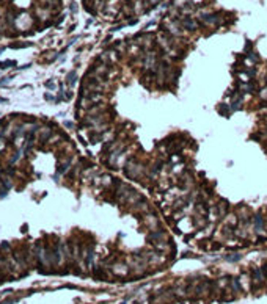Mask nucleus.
<instances>
[{
  "instance_id": "1",
  "label": "nucleus",
  "mask_w": 267,
  "mask_h": 304,
  "mask_svg": "<svg viewBox=\"0 0 267 304\" xmlns=\"http://www.w3.org/2000/svg\"><path fill=\"white\" fill-rule=\"evenodd\" d=\"M225 259L228 260V262H237V260L242 259V256L241 254H230V256H226Z\"/></svg>"
},
{
  "instance_id": "2",
  "label": "nucleus",
  "mask_w": 267,
  "mask_h": 304,
  "mask_svg": "<svg viewBox=\"0 0 267 304\" xmlns=\"http://www.w3.org/2000/svg\"><path fill=\"white\" fill-rule=\"evenodd\" d=\"M262 218L261 216H256L255 218V227H256V232H259V230H261V227H262Z\"/></svg>"
},
{
  "instance_id": "3",
  "label": "nucleus",
  "mask_w": 267,
  "mask_h": 304,
  "mask_svg": "<svg viewBox=\"0 0 267 304\" xmlns=\"http://www.w3.org/2000/svg\"><path fill=\"white\" fill-rule=\"evenodd\" d=\"M10 66H16V61H2L0 63V69H6Z\"/></svg>"
},
{
  "instance_id": "4",
  "label": "nucleus",
  "mask_w": 267,
  "mask_h": 304,
  "mask_svg": "<svg viewBox=\"0 0 267 304\" xmlns=\"http://www.w3.org/2000/svg\"><path fill=\"white\" fill-rule=\"evenodd\" d=\"M68 83L71 85V86L76 83V71H72V72H69L68 74Z\"/></svg>"
},
{
  "instance_id": "5",
  "label": "nucleus",
  "mask_w": 267,
  "mask_h": 304,
  "mask_svg": "<svg viewBox=\"0 0 267 304\" xmlns=\"http://www.w3.org/2000/svg\"><path fill=\"white\" fill-rule=\"evenodd\" d=\"M233 287H234V290H236V292H239V290H241V284H239V279H237V278H234V279H233Z\"/></svg>"
},
{
  "instance_id": "6",
  "label": "nucleus",
  "mask_w": 267,
  "mask_h": 304,
  "mask_svg": "<svg viewBox=\"0 0 267 304\" xmlns=\"http://www.w3.org/2000/svg\"><path fill=\"white\" fill-rule=\"evenodd\" d=\"M185 27H187V28H190V30H195L196 28V25L193 24V21H189V19L185 21Z\"/></svg>"
},
{
  "instance_id": "7",
  "label": "nucleus",
  "mask_w": 267,
  "mask_h": 304,
  "mask_svg": "<svg viewBox=\"0 0 267 304\" xmlns=\"http://www.w3.org/2000/svg\"><path fill=\"white\" fill-rule=\"evenodd\" d=\"M10 80H11V77H3L2 82H0V86H3V85H5L6 82H10Z\"/></svg>"
},
{
  "instance_id": "8",
  "label": "nucleus",
  "mask_w": 267,
  "mask_h": 304,
  "mask_svg": "<svg viewBox=\"0 0 267 304\" xmlns=\"http://www.w3.org/2000/svg\"><path fill=\"white\" fill-rule=\"evenodd\" d=\"M46 86H47V88H53L55 85H53V82H47V83H46Z\"/></svg>"
},
{
  "instance_id": "9",
  "label": "nucleus",
  "mask_w": 267,
  "mask_h": 304,
  "mask_svg": "<svg viewBox=\"0 0 267 304\" xmlns=\"http://www.w3.org/2000/svg\"><path fill=\"white\" fill-rule=\"evenodd\" d=\"M44 99H47V101H52L53 97H52V96H50V94H44Z\"/></svg>"
},
{
  "instance_id": "10",
  "label": "nucleus",
  "mask_w": 267,
  "mask_h": 304,
  "mask_svg": "<svg viewBox=\"0 0 267 304\" xmlns=\"http://www.w3.org/2000/svg\"><path fill=\"white\" fill-rule=\"evenodd\" d=\"M6 102V99L5 97H0V103H5Z\"/></svg>"
},
{
  "instance_id": "11",
  "label": "nucleus",
  "mask_w": 267,
  "mask_h": 304,
  "mask_svg": "<svg viewBox=\"0 0 267 304\" xmlns=\"http://www.w3.org/2000/svg\"><path fill=\"white\" fill-rule=\"evenodd\" d=\"M121 304H126V303H121Z\"/></svg>"
}]
</instances>
